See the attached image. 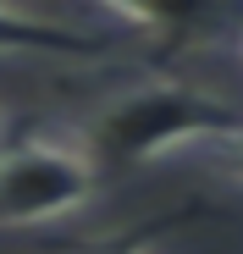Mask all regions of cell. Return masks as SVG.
Returning <instances> with one entry per match:
<instances>
[{"label":"cell","mask_w":243,"mask_h":254,"mask_svg":"<svg viewBox=\"0 0 243 254\" xmlns=\"http://www.w3.org/2000/svg\"><path fill=\"white\" fill-rule=\"evenodd\" d=\"M243 127V111L205 94V89H188V83L172 77H144L133 89H122L116 100H105L89 127L77 133L94 155V166L105 172H138L149 160H166L177 149H216L221 138H232Z\"/></svg>","instance_id":"obj_1"},{"label":"cell","mask_w":243,"mask_h":254,"mask_svg":"<svg viewBox=\"0 0 243 254\" xmlns=\"http://www.w3.org/2000/svg\"><path fill=\"white\" fill-rule=\"evenodd\" d=\"M100 193V166L77 138L28 133L0 144V227H39L77 216Z\"/></svg>","instance_id":"obj_2"},{"label":"cell","mask_w":243,"mask_h":254,"mask_svg":"<svg viewBox=\"0 0 243 254\" xmlns=\"http://www.w3.org/2000/svg\"><path fill=\"white\" fill-rule=\"evenodd\" d=\"M89 39L66 33L61 22H45L33 11H6L0 6V56H17V50H83Z\"/></svg>","instance_id":"obj_3"},{"label":"cell","mask_w":243,"mask_h":254,"mask_svg":"<svg viewBox=\"0 0 243 254\" xmlns=\"http://www.w3.org/2000/svg\"><path fill=\"white\" fill-rule=\"evenodd\" d=\"M205 160L216 166L221 177H232V183H243V127H238L232 138H221L216 149H205Z\"/></svg>","instance_id":"obj_4"},{"label":"cell","mask_w":243,"mask_h":254,"mask_svg":"<svg viewBox=\"0 0 243 254\" xmlns=\"http://www.w3.org/2000/svg\"><path fill=\"white\" fill-rule=\"evenodd\" d=\"M232 50H238V61H243V28H238V45H232Z\"/></svg>","instance_id":"obj_5"}]
</instances>
